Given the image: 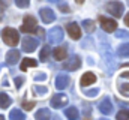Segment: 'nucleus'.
<instances>
[{
	"label": "nucleus",
	"instance_id": "nucleus-7",
	"mask_svg": "<svg viewBox=\"0 0 129 120\" xmlns=\"http://www.w3.org/2000/svg\"><path fill=\"white\" fill-rule=\"evenodd\" d=\"M36 47H38V41L33 39L32 36H26V38L23 39V51H26V53H33V51L36 50Z\"/></svg>",
	"mask_w": 129,
	"mask_h": 120
},
{
	"label": "nucleus",
	"instance_id": "nucleus-6",
	"mask_svg": "<svg viewBox=\"0 0 129 120\" xmlns=\"http://www.w3.org/2000/svg\"><path fill=\"white\" fill-rule=\"evenodd\" d=\"M68 104V96L62 95V93H57L51 98V107L53 108H62Z\"/></svg>",
	"mask_w": 129,
	"mask_h": 120
},
{
	"label": "nucleus",
	"instance_id": "nucleus-20",
	"mask_svg": "<svg viewBox=\"0 0 129 120\" xmlns=\"http://www.w3.org/2000/svg\"><path fill=\"white\" fill-rule=\"evenodd\" d=\"M9 119H12V120H24L26 119V116H24V113H23L21 110L15 108V110H12V111L9 113Z\"/></svg>",
	"mask_w": 129,
	"mask_h": 120
},
{
	"label": "nucleus",
	"instance_id": "nucleus-5",
	"mask_svg": "<svg viewBox=\"0 0 129 120\" xmlns=\"http://www.w3.org/2000/svg\"><path fill=\"white\" fill-rule=\"evenodd\" d=\"M36 30V20L33 18L32 15H26L24 17V23L21 26V32L24 33H32Z\"/></svg>",
	"mask_w": 129,
	"mask_h": 120
},
{
	"label": "nucleus",
	"instance_id": "nucleus-21",
	"mask_svg": "<svg viewBox=\"0 0 129 120\" xmlns=\"http://www.w3.org/2000/svg\"><path fill=\"white\" fill-rule=\"evenodd\" d=\"M51 54V47H48V45H45L42 50H41V54H39V59L41 62H45V60L48 59V56Z\"/></svg>",
	"mask_w": 129,
	"mask_h": 120
},
{
	"label": "nucleus",
	"instance_id": "nucleus-3",
	"mask_svg": "<svg viewBox=\"0 0 129 120\" xmlns=\"http://www.w3.org/2000/svg\"><path fill=\"white\" fill-rule=\"evenodd\" d=\"M99 23H101V27L105 30V32H108V33H111V32H114V30L117 29V23L113 18L99 17Z\"/></svg>",
	"mask_w": 129,
	"mask_h": 120
},
{
	"label": "nucleus",
	"instance_id": "nucleus-27",
	"mask_svg": "<svg viewBox=\"0 0 129 120\" xmlns=\"http://www.w3.org/2000/svg\"><path fill=\"white\" fill-rule=\"evenodd\" d=\"M114 32H116V36H117V38H120V39H123V38H125V39H129V32H126V30H114Z\"/></svg>",
	"mask_w": 129,
	"mask_h": 120
},
{
	"label": "nucleus",
	"instance_id": "nucleus-17",
	"mask_svg": "<svg viewBox=\"0 0 129 120\" xmlns=\"http://www.w3.org/2000/svg\"><path fill=\"white\" fill-rule=\"evenodd\" d=\"M36 119H42V120H48L51 119V111L48 108H41L38 113H36Z\"/></svg>",
	"mask_w": 129,
	"mask_h": 120
},
{
	"label": "nucleus",
	"instance_id": "nucleus-24",
	"mask_svg": "<svg viewBox=\"0 0 129 120\" xmlns=\"http://www.w3.org/2000/svg\"><path fill=\"white\" fill-rule=\"evenodd\" d=\"M119 92L122 93V95H126V96H129V83H119Z\"/></svg>",
	"mask_w": 129,
	"mask_h": 120
},
{
	"label": "nucleus",
	"instance_id": "nucleus-12",
	"mask_svg": "<svg viewBox=\"0 0 129 120\" xmlns=\"http://www.w3.org/2000/svg\"><path fill=\"white\" fill-rule=\"evenodd\" d=\"M81 86L83 87H86V86H90V84H93V83H96V75L93 74V72H86L83 77H81Z\"/></svg>",
	"mask_w": 129,
	"mask_h": 120
},
{
	"label": "nucleus",
	"instance_id": "nucleus-23",
	"mask_svg": "<svg viewBox=\"0 0 129 120\" xmlns=\"http://www.w3.org/2000/svg\"><path fill=\"white\" fill-rule=\"evenodd\" d=\"M117 54H119L120 57H128V56H129V44L120 45V47H119V51H117Z\"/></svg>",
	"mask_w": 129,
	"mask_h": 120
},
{
	"label": "nucleus",
	"instance_id": "nucleus-38",
	"mask_svg": "<svg viewBox=\"0 0 129 120\" xmlns=\"http://www.w3.org/2000/svg\"><path fill=\"white\" fill-rule=\"evenodd\" d=\"M50 2H54V3H56V2H59V0H50Z\"/></svg>",
	"mask_w": 129,
	"mask_h": 120
},
{
	"label": "nucleus",
	"instance_id": "nucleus-16",
	"mask_svg": "<svg viewBox=\"0 0 129 120\" xmlns=\"http://www.w3.org/2000/svg\"><path fill=\"white\" fill-rule=\"evenodd\" d=\"M12 104V99L9 98V95H6V93H0V108L2 110H5V108H8L9 105Z\"/></svg>",
	"mask_w": 129,
	"mask_h": 120
},
{
	"label": "nucleus",
	"instance_id": "nucleus-8",
	"mask_svg": "<svg viewBox=\"0 0 129 120\" xmlns=\"http://www.w3.org/2000/svg\"><path fill=\"white\" fill-rule=\"evenodd\" d=\"M48 39H50L51 44H59V42H62V39H63V30L60 29V27H53V29L50 30Z\"/></svg>",
	"mask_w": 129,
	"mask_h": 120
},
{
	"label": "nucleus",
	"instance_id": "nucleus-18",
	"mask_svg": "<svg viewBox=\"0 0 129 120\" xmlns=\"http://www.w3.org/2000/svg\"><path fill=\"white\" fill-rule=\"evenodd\" d=\"M35 66H38V62L35 59H29L27 57V59H23V63H21L20 68H21V71H26L27 68H35Z\"/></svg>",
	"mask_w": 129,
	"mask_h": 120
},
{
	"label": "nucleus",
	"instance_id": "nucleus-34",
	"mask_svg": "<svg viewBox=\"0 0 129 120\" xmlns=\"http://www.w3.org/2000/svg\"><path fill=\"white\" fill-rule=\"evenodd\" d=\"M45 78H47V75H45V74H38V75L35 77V80H36V81H39V80H45Z\"/></svg>",
	"mask_w": 129,
	"mask_h": 120
},
{
	"label": "nucleus",
	"instance_id": "nucleus-32",
	"mask_svg": "<svg viewBox=\"0 0 129 120\" xmlns=\"http://www.w3.org/2000/svg\"><path fill=\"white\" fill-rule=\"evenodd\" d=\"M59 8H60V11H62L63 14H68V12H71L68 5H63V3H60V5H59Z\"/></svg>",
	"mask_w": 129,
	"mask_h": 120
},
{
	"label": "nucleus",
	"instance_id": "nucleus-13",
	"mask_svg": "<svg viewBox=\"0 0 129 120\" xmlns=\"http://www.w3.org/2000/svg\"><path fill=\"white\" fill-rule=\"evenodd\" d=\"M69 77L68 75H64V74H60L57 78H56V87L59 90H63V89H66L68 86H69Z\"/></svg>",
	"mask_w": 129,
	"mask_h": 120
},
{
	"label": "nucleus",
	"instance_id": "nucleus-37",
	"mask_svg": "<svg viewBox=\"0 0 129 120\" xmlns=\"http://www.w3.org/2000/svg\"><path fill=\"white\" fill-rule=\"evenodd\" d=\"M75 2H77V3H80V5H81V3H84V0H75Z\"/></svg>",
	"mask_w": 129,
	"mask_h": 120
},
{
	"label": "nucleus",
	"instance_id": "nucleus-26",
	"mask_svg": "<svg viewBox=\"0 0 129 120\" xmlns=\"http://www.w3.org/2000/svg\"><path fill=\"white\" fill-rule=\"evenodd\" d=\"M116 117H117L119 120H126V119H129V110H122V111H119Z\"/></svg>",
	"mask_w": 129,
	"mask_h": 120
},
{
	"label": "nucleus",
	"instance_id": "nucleus-10",
	"mask_svg": "<svg viewBox=\"0 0 129 120\" xmlns=\"http://www.w3.org/2000/svg\"><path fill=\"white\" fill-rule=\"evenodd\" d=\"M66 30H68V33L72 39H80L81 38V29L77 23H69L66 26Z\"/></svg>",
	"mask_w": 129,
	"mask_h": 120
},
{
	"label": "nucleus",
	"instance_id": "nucleus-19",
	"mask_svg": "<svg viewBox=\"0 0 129 120\" xmlns=\"http://www.w3.org/2000/svg\"><path fill=\"white\" fill-rule=\"evenodd\" d=\"M64 116L68 117V119H72V120H75V119H78V110L75 108V107H69V108H66L64 110Z\"/></svg>",
	"mask_w": 129,
	"mask_h": 120
},
{
	"label": "nucleus",
	"instance_id": "nucleus-1",
	"mask_svg": "<svg viewBox=\"0 0 129 120\" xmlns=\"http://www.w3.org/2000/svg\"><path fill=\"white\" fill-rule=\"evenodd\" d=\"M2 39H3V42H5L6 45H9V47H15V45L18 44L20 36H18V32H17L15 29H12V27H6V29L2 32Z\"/></svg>",
	"mask_w": 129,
	"mask_h": 120
},
{
	"label": "nucleus",
	"instance_id": "nucleus-9",
	"mask_svg": "<svg viewBox=\"0 0 129 120\" xmlns=\"http://www.w3.org/2000/svg\"><path fill=\"white\" fill-rule=\"evenodd\" d=\"M80 66H81V59H80L78 56L71 57L69 60H66L64 65H63V68L66 69V71H77Z\"/></svg>",
	"mask_w": 129,
	"mask_h": 120
},
{
	"label": "nucleus",
	"instance_id": "nucleus-14",
	"mask_svg": "<svg viewBox=\"0 0 129 120\" xmlns=\"http://www.w3.org/2000/svg\"><path fill=\"white\" fill-rule=\"evenodd\" d=\"M18 60H20V51H18V50H11V51H8V54H6V62H8V65H15Z\"/></svg>",
	"mask_w": 129,
	"mask_h": 120
},
{
	"label": "nucleus",
	"instance_id": "nucleus-11",
	"mask_svg": "<svg viewBox=\"0 0 129 120\" xmlns=\"http://www.w3.org/2000/svg\"><path fill=\"white\" fill-rule=\"evenodd\" d=\"M113 110H114V107H113V104L110 102V99H104V101L99 104V111H101L102 114H105V116H110V114L113 113Z\"/></svg>",
	"mask_w": 129,
	"mask_h": 120
},
{
	"label": "nucleus",
	"instance_id": "nucleus-39",
	"mask_svg": "<svg viewBox=\"0 0 129 120\" xmlns=\"http://www.w3.org/2000/svg\"><path fill=\"white\" fill-rule=\"evenodd\" d=\"M2 119H5V117H3V116H2V114H0V120H2Z\"/></svg>",
	"mask_w": 129,
	"mask_h": 120
},
{
	"label": "nucleus",
	"instance_id": "nucleus-31",
	"mask_svg": "<svg viewBox=\"0 0 129 120\" xmlns=\"http://www.w3.org/2000/svg\"><path fill=\"white\" fill-rule=\"evenodd\" d=\"M84 93H86L87 96H90V98H95L98 93H99V90H98V89H92V90H86Z\"/></svg>",
	"mask_w": 129,
	"mask_h": 120
},
{
	"label": "nucleus",
	"instance_id": "nucleus-22",
	"mask_svg": "<svg viewBox=\"0 0 129 120\" xmlns=\"http://www.w3.org/2000/svg\"><path fill=\"white\" fill-rule=\"evenodd\" d=\"M83 27H84V30L87 33H93L95 32V23L92 20H84L83 21Z\"/></svg>",
	"mask_w": 129,
	"mask_h": 120
},
{
	"label": "nucleus",
	"instance_id": "nucleus-29",
	"mask_svg": "<svg viewBox=\"0 0 129 120\" xmlns=\"http://www.w3.org/2000/svg\"><path fill=\"white\" fill-rule=\"evenodd\" d=\"M14 83H15V87H17V89H21V86H23V83H24V78H23V77H17Z\"/></svg>",
	"mask_w": 129,
	"mask_h": 120
},
{
	"label": "nucleus",
	"instance_id": "nucleus-25",
	"mask_svg": "<svg viewBox=\"0 0 129 120\" xmlns=\"http://www.w3.org/2000/svg\"><path fill=\"white\" fill-rule=\"evenodd\" d=\"M33 92L36 93V95H45L48 89L45 87V86H33Z\"/></svg>",
	"mask_w": 129,
	"mask_h": 120
},
{
	"label": "nucleus",
	"instance_id": "nucleus-35",
	"mask_svg": "<svg viewBox=\"0 0 129 120\" xmlns=\"http://www.w3.org/2000/svg\"><path fill=\"white\" fill-rule=\"evenodd\" d=\"M120 78H129V71L128 72H122L120 74Z\"/></svg>",
	"mask_w": 129,
	"mask_h": 120
},
{
	"label": "nucleus",
	"instance_id": "nucleus-33",
	"mask_svg": "<svg viewBox=\"0 0 129 120\" xmlns=\"http://www.w3.org/2000/svg\"><path fill=\"white\" fill-rule=\"evenodd\" d=\"M36 33H38L41 38H45V30H44V29H41V27H39V29H36Z\"/></svg>",
	"mask_w": 129,
	"mask_h": 120
},
{
	"label": "nucleus",
	"instance_id": "nucleus-28",
	"mask_svg": "<svg viewBox=\"0 0 129 120\" xmlns=\"http://www.w3.org/2000/svg\"><path fill=\"white\" fill-rule=\"evenodd\" d=\"M15 5L18 8H27L30 5V0H15Z\"/></svg>",
	"mask_w": 129,
	"mask_h": 120
},
{
	"label": "nucleus",
	"instance_id": "nucleus-30",
	"mask_svg": "<svg viewBox=\"0 0 129 120\" xmlns=\"http://www.w3.org/2000/svg\"><path fill=\"white\" fill-rule=\"evenodd\" d=\"M35 105H36V102H33V101H30V102H24V104H23L24 110H27V111H30Z\"/></svg>",
	"mask_w": 129,
	"mask_h": 120
},
{
	"label": "nucleus",
	"instance_id": "nucleus-36",
	"mask_svg": "<svg viewBox=\"0 0 129 120\" xmlns=\"http://www.w3.org/2000/svg\"><path fill=\"white\" fill-rule=\"evenodd\" d=\"M125 24H126V26L129 27V12L126 14V17H125Z\"/></svg>",
	"mask_w": 129,
	"mask_h": 120
},
{
	"label": "nucleus",
	"instance_id": "nucleus-4",
	"mask_svg": "<svg viewBox=\"0 0 129 120\" xmlns=\"http://www.w3.org/2000/svg\"><path fill=\"white\" fill-rule=\"evenodd\" d=\"M39 15H41V20L45 24H51L56 20V15H54L53 9H50V8H41L39 9Z\"/></svg>",
	"mask_w": 129,
	"mask_h": 120
},
{
	"label": "nucleus",
	"instance_id": "nucleus-2",
	"mask_svg": "<svg viewBox=\"0 0 129 120\" xmlns=\"http://www.w3.org/2000/svg\"><path fill=\"white\" fill-rule=\"evenodd\" d=\"M107 11L113 15V17H116V18H120L122 15H123V11H125V6H123V3H120V2H110V3H107Z\"/></svg>",
	"mask_w": 129,
	"mask_h": 120
},
{
	"label": "nucleus",
	"instance_id": "nucleus-15",
	"mask_svg": "<svg viewBox=\"0 0 129 120\" xmlns=\"http://www.w3.org/2000/svg\"><path fill=\"white\" fill-rule=\"evenodd\" d=\"M51 53L54 54L56 60H64V59H66V54H68L64 47H56V48H54Z\"/></svg>",
	"mask_w": 129,
	"mask_h": 120
}]
</instances>
